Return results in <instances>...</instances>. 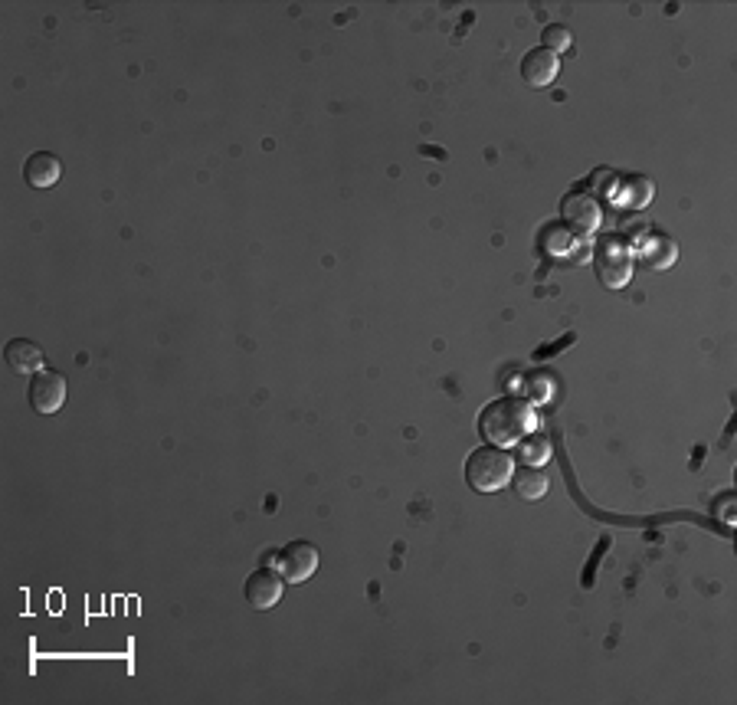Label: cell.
<instances>
[{"label": "cell", "instance_id": "7c38bea8", "mask_svg": "<svg viewBox=\"0 0 737 705\" xmlns=\"http://www.w3.org/2000/svg\"><path fill=\"white\" fill-rule=\"evenodd\" d=\"M518 446H521V460H525V466H544L551 460V437L548 433H528Z\"/></svg>", "mask_w": 737, "mask_h": 705}, {"label": "cell", "instance_id": "30bf717a", "mask_svg": "<svg viewBox=\"0 0 737 705\" xmlns=\"http://www.w3.org/2000/svg\"><path fill=\"white\" fill-rule=\"evenodd\" d=\"M4 358H7V364H10V371L30 374V378H33V374H40V371H43V361H46L43 348H40L37 342H30V338H14V342H7Z\"/></svg>", "mask_w": 737, "mask_h": 705}, {"label": "cell", "instance_id": "9a60e30c", "mask_svg": "<svg viewBox=\"0 0 737 705\" xmlns=\"http://www.w3.org/2000/svg\"><path fill=\"white\" fill-rule=\"evenodd\" d=\"M629 184L636 187V194H629V197H626V204H629V207H646V204L652 201V184H649L646 178H633Z\"/></svg>", "mask_w": 737, "mask_h": 705}, {"label": "cell", "instance_id": "3957f363", "mask_svg": "<svg viewBox=\"0 0 737 705\" xmlns=\"http://www.w3.org/2000/svg\"><path fill=\"white\" fill-rule=\"evenodd\" d=\"M597 273L606 289H623L633 279V246L620 237H606L597 246Z\"/></svg>", "mask_w": 737, "mask_h": 705}, {"label": "cell", "instance_id": "5b68a950", "mask_svg": "<svg viewBox=\"0 0 737 705\" xmlns=\"http://www.w3.org/2000/svg\"><path fill=\"white\" fill-rule=\"evenodd\" d=\"M561 217H564L567 227L577 230V233H593V230L603 227V207H600L597 197L587 194V191L567 194L564 204H561Z\"/></svg>", "mask_w": 737, "mask_h": 705}, {"label": "cell", "instance_id": "8fae6325", "mask_svg": "<svg viewBox=\"0 0 737 705\" xmlns=\"http://www.w3.org/2000/svg\"><path fill=\"white\" fill-rule=\"evenodd\" d=\"M511 486H515L518 499L538 502V499L548 496L551 479H548V473H544L541 466H521V469H515V476H511Z\"/></svg>", "mask_w": 737, "mask_h": 705}, {"label": "cell", "instance_id": "7a4b0ae2", "mask_svg": "<svg viewBox=\"0 0 737 705\" xmlns=\"http://www.w3.org/2000/svg\"><path fill=\"white\" fill-rule=\"evenodd\" d=\"M511 476H515V460L498 446H482L466 460V483L475 492H498L511 483Z\"/></svg>", "mask_w": 737, "mask_h": 705}, {"label": "cell", "instance_id": "8992f818", "mask_svg": "<svg viewBox=\"0 0 737 705\" xmlns=\"http://www.w3.org/2000/svg\"><path fill=\"white\" fill-rule=\"evenodd\" d=\"M276 568L289 584H302L318 571V548L308 542H289L279 551Z\"/></svg>", "mask_w": 737, "mask_h": 705}, {"label": "cell", "instance_id": "277c9868", "mask_svg": "<svg viewBox=\"0 0 737 705\" xmlns=\"http://www.w3.org/2000/svg\"><path fill=\"white\" fill-rule=\"evenodd\" d=\"M27 401L37 414H56L66 404V378L59 371H40L30 378Z\"/></svg>", "mask_w": 737, "mask_h": 705}, {"label": "cell", "instance_id": "6da1fadb", "mask_svg": "<svg viewBox=\"0 0 737 705\" xmlns=\"http://www.w3.org/2000/svg\"><path fill=\"white\" fill-rule=\"evenodd\" d=\"M534 427H538L534 407L531 401H521V397H502V401L489 404L479 414V433L498 450L518 446L528 433H534Z\"/></svg>", "mask_w": 737, "mask_h": 705}, {"label": "cell", "instance_id": "5bb4252c", "mask_svg": "<svg viewBox=\"0 0 737 705\" xmlns=\"http://www.w3.org/2000/svg\"><path fill=\"white\" fill-rule=\"evenodd\" d=\"M544 50H551V53H567L570 46H574V33H570L567 27H548L544 30Z\"/></svg>", "mask_w": 737, "mask_h": 705}, {"label": "cell", "instance_id": "ba28073f", "mask_svg": "<svg viewBox=\"0 0 737 705\" xmlns=\"http://www.w3.org/2000/svg\"><path fill=\"white\" fill-rule=\"evenodd\" d=\"M246 601L256 610H269L282 601V578L272 568H259L246 578Z\"/></svg>", "mask_w": 737, "mask_h": 705}, {"label": "cell", "instance_id": "4fadbf2b", "mask_svg": "<svg viewBox=\"0 0 737 705\" xmlns=\"http://www.w3.org/2000/svg\"><path fill=\"white\" fill-rule=\"evenodd\" d=\"M643 253H646V263L652 266V269H665V266H672L675 263V243L672 240H665V237H652L646 246H643Z\"/></svg>", "mask_w": 737, "mask_h": 705}, {"label": "cell", "instance_id": "9c48e42d", "mask_svg": "<svg viewBox=\"0 0 737 705\" xmlns=\"http://www.w3.org/2000/svg\"><path fill=\"white\" fill-rule=\"evenodd\" d=\"M59 178H63V161L50 155V151H33V155L23 161V181L30 187L46 191V187H53Z\"/></svg>", "mask_w": 737, "mask_h": 705}, {"label": "cell", "instance_id": "52a82bcc", "mask_svg": "<svg viewBox=\"0 0 737 705\" xmlns=\"http://www.w3.org/2000/svg\"><path fill=\"white\" fill-rule=\"evenodd\" d=\"M557 73H561V60H557V53L544 50V46L528 50L525 60H521V76H525V82L534 89H548L557 79Z\"/></svg>", "mask_w": 737, "mask_h": 705}]
</instances>
